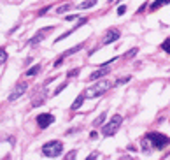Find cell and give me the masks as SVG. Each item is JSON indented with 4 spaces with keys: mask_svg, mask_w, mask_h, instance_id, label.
Segmentation results:
<instances>
[{
    "mask_svg": "<svg viewBox=\"0 0 170 160\" xmlns=\"http://www.w3.org/2000/svg\"><path fill=\"white\" fill-rule=\"evenodd\" d=\"M170 144V139L163 134H158V132H151L147 134L142 141H140V146L144 151H151V149H163Z\"/></svg>",
    "mask_w": 170,
    "mask_h": 160,
    "instance_id": "obj_1",
    "label": "cell"
},
{
    "mask_svg": "<svg viewBox=\"0 0 170 160\" xmlns=\"http://www.w3.org/2000/svg\"><path fill=\"white\" fill-rule=\"evenodd\" d=\"M114 83L112 81H107V79H102V81H96L89 90H86V97L88 99H95V97H100V95H104L109 88H112Z\"/></svg>",
    "mask_w": 170,
    "mask_h": 160,
    "instance_id": "obj_2",
    "label": "cell"
},
{
    "mask_svg": "<svg viewBox=\"0 0 170 160\" xmlns=\"http://www.w3.org/2000/svg\"><path fill=\"white\" fill-rule=\"evenodd\" d=\"M63 151V144L60 141H47L44 143L42 146V155L44 157H49V158H54V157H60Z\"/></svg>",
    "mask_w": 170,
    "mask_h": 160,
    "instance_id": "obj_3",
    "label": "cell"
},
{
    "mask_svg": "<svg viewBox=\"0 0 170 160\" xmlns=\"http://www.w3.org/2000/svg\"><path fill=\"white\" fill-rule=\"evenodd\" d=\"M121 122H123V116L114 114L111 122H109L107 125H104V127H102V134H104L105 137H111V136H114V134L117 132V128L121 127Z\"/></svg>",
    "mask_w": 170,
    "mask_h": 160,
    "instance_id": "obj_4",
    "label": "cell"
},
{
    "mask_svg": "<svg viewBox=\"0 0 170 160\" xmlns=\"http://www.w3.org/2000/svg\"><path fill=\"white\" fill-rule=\"evenodd\" d=\"M26 88H28L26 83H18V85L14 86V90L11 92V95H9V100L14 102V100H18L19 97H23V93L26 92Z\"/></svg>",
    "mask_w": 170,
    "mask_h": 160,
    "instance_id": "obj_5",
    "label": "cell"
},
{
    "mask_svg": "<svg viewBox=\"0 0 170 160\" xmlns=\"http://www.w3.org/2000/svg\"><path fill=\"white\" fill-rule=\"evenodd\" d=\"M53 122H54V116L51 113H44V114H39L37 116V125L41 127V128H47Z\"/></svg>",
    "mask_w": 170,
    "mask_h": 160,
    "instance_id": "obj_6",
    "label": "cell"
},
{
    "mask_svg": "<svg viewBox=\"0 0 170 160\" xmlns=\"http://www.w3.org/2000/svg\"><path fill=\"white\" fill-rule=\"evenodd\" d=\"M51 30H53V26H47V28H42V30H39V32H37V34H35L32 39H30V41H28V44H30V46H37V44H39V42H41L42 39L46 37V34H49Z\"/></svg>",
    "mask_w": 170,
    "mask_h": 160,
    "instance_id": "obj_7",
    "label": "cell"
},
{
    "mask_svg": "<svg viewBox=\"0 0 170 160\" xmlns=\"http://www.w3.org/2000/svg\"><path fill=\"white\" fill-rule=\"evenodd\" d=\"M119 37H121L119 30H116V28H111V30H107V34L104 35V39H102V44H104V46H105V44H111V42L117 41Z\"/></svg>",
    "mask_w": 170,
    "mask_h": 160,
    "instance_id": "obj_8",
    "label": "cell"
},
{
    "mask_svg": "<svg viewBox=\"0 0 170 160\" xmlns=\"http://www.w3.org/2000/svg\"><path fill=\"white\" fill-rule=\"evenodd\" d=\"M86 23H88V18H79V23H77V25H75L74 28H70V30H67V32H65V34H62V35H60V37L56 39V41H54V44H58L60 41H63V39H67V37H68V35H70V34L74 32V30H75V28H79V26H83V25H86Z\"/></svg>",
    "mask_w": 170,
    "mask_h": 160,
    "instance_id": "obj_9",
    "label": "cell"
},
{
    "mask_svg": "<svg viewBox=\"0 0 170 160\" xmlns=\"http://www.w3.org/2000/svg\"><path fill=\"white\" fill-rule=\"evenodd\" d=\"M109 71H111V69H109V65H104L102 69H98V71H95V72L89 74V81H98L100 77H104L105 74H109Z\"/></svg>",
    "mask_w": 170,
    "mask_h": 160,
    "instance_id": "obj_10",
    "label": "cell"
},
{
    "mask_svg": "<svg viewBox=\"0 0 170 160\" xmlns=\"http://www.w3.org/2000/svg\"><path fill=\"white\" fill-rule=\"evenodd\" d=\"M84 99H86V92H84V93H79V95L75 97V100H74V102H72V106H70V109H72V111H75V109H79V107L83 106Z\"/></svg>",
    "mask_w": 170,
    "mask_h": 160,
    "instance_id": "obj_11",
    "label": "cell"
},
{
    "mask_svg": "<svg viewBox=\"0 0 170 160\" xmlns=\"http://www.w3.org/2000/svg\"><path fill=\"white\" fill-rule=\"evenodd\" d=\"M167 4H170V0H154V2L151 4V9H153V11H156V9L163 7V5H167Z\"/></svg>",
    "mask_w": 170,
    "mask_h": 160,
    "instance_id": "obj_12",
    "label": "cell"
},
{
    "mask_svg": "<svg viewBox=\"0 0 170 160\" xmlns=\"http://www.w3.org/2000/svg\"><path fill=\"white\" fill-rule=\"evenodd\" d=\"M83 46H84V44H77V46L70 48V49H67V51L63 53V58H65V56H70V55H74V53H77V51H79V49H81Z\"/></svg>",
    "mask_w": 170,
    "mask_h": 160,
    "instance_id": "obj_13",
    "label": "cell"
},
{
    "mask_svg": "<svg viewBox=\"0 0 170 160\" xmlns=\"http://www.w3.org/2000/svg\"><path fill=\"white\" fill-rule=\"evenodd\" d=\"M70 9H72V4H63V5H60V7L56 9V13H58V14H65L67 11H70Z\"/></svg>",
    "mask_w": 170,
    "mask_h": 160,
    "instance_id": "obj_14",
    "label": "cell"
},
{
    "mask_svg": "<svg viewBox=\"0 0 170 160\" xmlns=\"http://www.w3.org/2000/svg\"><path fill=\"white\" fill-rule=\"evenodd\" d=\"M105 118H107V114H105V113H102V114H100V116L95 120V122H93V127H100V125H104Z\"/></svg>",
    "mask_w": 170,
    "mask_h": 160,
    "instance_id": "obj_15",
    "label": "cell"
},
{
    "mask_svg": "<svg viewBox=\"0 0 170 160\" xmlns=\"http://www.w3.org/2000/svg\"><path fill=\"white\" fill-rule=\"evenodd\" d=\"M96 4V0H86V2H83L81 5H79V9H83V11H84V9H89V7H93Z\"/></svg>",
    "mask_w": 170,
    "mask_h": 160,
    "instance_id": "obj_16",
    "label": "cell"
},
{
    "mask_svg": "<svg viewBox=\"0 0 170 160\" xmlns=\"http://www.w3.org/2000/svg\"><path fill=\"white\" fill-rule=\"evenodd\" d=\"M132 76H125V77H119L117 81H114V86H119V85H125V83H130Z\"/></svg>",
    "mask_w": 170,
    "mask_h": 160,
    "instance_id": "obj_17",
    "label": "cell"
},
{
    "mask_svg": "<svg viewBox=\"0 0 170 160\" xmlns=\"http://www.w3.org/2000/svg\"><path fill=\"white\" fill-rule=\"evenodd\" d=\"M39 71H41V65H35V67H32V69H28V71H26V76L30 77V76H35Z\"/></svg>",
    "mask_w": 170,
    "mask_h": 160,
    "instance_id": "obj_18",
    "label": "cell"
},
{
    "mask_svg": "<svg viewBox=\"0 0 170 160\" xmlns=\"http://www.w3.org/2000/svg\"><path fill=\"white\" fill-rule=\"evenodd\" d=\"M137 53H138V48H132V49H130V51L125 55V58H133Z\"/></svg>",
    "mask_w": 170,
    "mask_h": 160,
    "instance_id": "obj_19",
    "label": "cell"
},
{
    "mask_svg": "<svg viewBox=\"0 0 170 160\" xmlns=\"http://www.w3.org/2000/svg\"><path fill=\"white\" fill-rule=\"evenodd\" d=\"M161 49H163V51H167V53H170V39H167V41L161 44Z\"/></svg>",
    "mask_w": 170,
    "mask_h": 160,
    "instance_id": "obj_20",
    "label": "cell"
},
{
    "mask_svg": "<svg viewBox=\"0 0 170 160\" xmlns=\"http://www.w3.org/2000/svg\"><path fill=\"white\" fill-rule=\"evenodd\" d=\"M5 60H7V53H5V49L2 48V49H0V63L5 62Z\"/></svg>",
    "mask_w": 170,
    "mask_h": 160,
    "instance_id": "obj_21",
    "label": "cell"
},
{
    "mask_svg": "<svg viewBox=\"0 0 170 160\" xmlns=\"http://www.w3.org/2000/svg\"><path fill=\"white\" fill-rule=\"evenodd\" d=\"M65 88H67V83H63L62 86H58V88L54 90V95H58V93H62V92H63V90H65Z\"/></svg>",
    "mask_w": 170,
    "mask_h": 160,
    "instance_id": "obj_22",
    "label": "cell"
},
{
    "mask_svg": "<svg viewBox=\"0 0 170 160\" xmlns=\"http://www.w3.org/2000/svg\"><path fill=\"white\" fill-rule=\"evenodd\" d=\"M77 74H79V69H74V71H68V72H67L68 77H75Z\"/></svg>",
    "mask_w": 170,
    "mask_h": 160,
    "instance_id": "obj_23",
    "label": "cell"
},
{
    "mask_svg": "<svg viewBox=\"0 0 170 160\" xmlns=\"http://www.w3.org/2000/svg\"><path fill=\"white\" fill-rule=\"evenodd\" d=\"M125 13H126V5H119V7H117V14L123 16Z\"/></svg>",
    "mask_w": 170,
    "mask_h": 160,
    "instance_id": "obj_24",
    "label": "cell"
},
{
    "mask_svg": "<svg viewBox=\"0 0 170 160\" xmlns=\"http://www.w3.org/2000/svg\"><path fill=\"white\" fill-rule=\"evenodd\" d=\"M75 157H77V151H70V153H67V155H65V158H67V160L75 158Z\"/></svg>",
    "mask_w": 170,
    "mask_h": 160,
    "instance_id": "obj_25",
    "label": "cell"
},
{
    "mask_svg": "<svg viewBox=\"0 0 170 160\" xmlns=\"http://www.w3.org/2000/svg\"><path fill=\"white\" fill-rule=\"evenodd\" d=\"M77 18H79L77 14H68V16H67L65 19H67V21H74V19H77Z\"/></svg>",
    "mask_w": 170,
    "mask_h": 160,
    "instance_id": "obj_26",
    "label": "cell"
},
{
    "mask_svg": "<svg viewBox=\"0 0 170 160\" xmlns=\"http://www.w3.org/2000/svg\"><path fill=\"white\" fill-rule=\"evenodd\" d=\"M49 9H51V7H44V9H41V11H39V16H44V14L49 11Z\"/></svg>",
    "mask_w": 170,
    "mask_h": 160,
    "instance_id": "obj_27",
    "label": "cell"
},
{
    "mask_svg": "<svg viewBox=\"0 0 170 160\" xmlns=\"http://www.w3.org/2000/svg\"><path fill=\"white\" fill-rule=\"evenodd\" d=\"M62 62H63V56H62V58H58L56 62L53 63V67H60V65H62Z\"/></svg>",
    "mask_w": 170,
    "mask_h": 160,
    "instance_id": "obj_28",
    "label": "cell"
},
{
    "mask_svg": "<svg viewBox=\"0 0 170 160\" xmlns=\"http://www.w3.org/2000/svg\"><path fill=\"white\" fill-rule=\"evenodd\" d=\"M146 5H147V4H142L140 7H138V9H137V13H142V11H144V9H146Z\"/></svg>",
    "mask_w": 170,
    "mask_h": 160,
    "instance_id": "obj_29",
    "label": "cell"
},
{
    "mask_svg": "<svg viewBox=\"0 0 170 160\" xmlns=\"http://www.w3.org/2000/svg\"><path fill=\"white\" fill-rule=\"evenodd\" d=\"M89 137H91V139H96V137H98V134H96V132H95V130H93V132H91V134H89Z\"/></svg>",
    "mask_w": 170,
    "mask_h": 160,
    "instance_id": "obj_30",
    "label": "cell"
},
{
    "mask_svg": "<svg viewBox=\"0 0 170 160\" xmlns=\"http://www.w3.org/2000/svg\"><path fill=\"white\" fill-rule=\"evenodd\" d=\"M109 2H116V0H109Z\"/></svg>",
    "mask_w": 170,
    "mask_h": 160,
    "instance_id": "obj_31",
    "label": "cell"
}]
</instances>
